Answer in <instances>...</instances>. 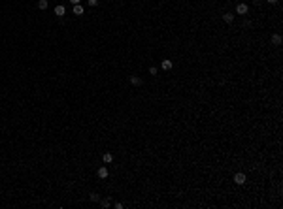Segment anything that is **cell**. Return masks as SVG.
Here are the masks:
<instances>
[{
  "mask_svg": "<svg viewBox=\"0 0 283 209\" xmlns=\"http://www.w3.org/2000/svg\"><path fill=\"white\" fill-rule=\"evenodd\" d=\"M83 11H85V9L81 8L79 4H74V15H83Z\"/></svg>",
  "mask_w": 283,
  "mask_h": 209,
  "instance_id": "9",
  "label": "cell"
},
{
  "mask_svg": "<svg viewBox=\"0 0 283 209\" xmlns=\"http://www.w3.org/2000/svg\"><path fill=\"white\" fill-rule=\"evenodd\" d=\"M234 183H236V185H243V183H245V173H236V175H234Z\"/></svg>",
  "mask_w": 283,
  "mask_h": 209,
  "instance_id": "2",
  "label": "cell"
},
{
  "mask_svg": "<svg viewBox=\"0 0 283 209\" xmlns=\"http://www.w3.org/2000/svg\"><path fill=\"white\" fill-rule=\"evenodd\" d=\"M91 202H100V196L93 192V194H91Z\"/></svg>",
  "mask_w": 283,
  "mask_h": 209,
  "instance_id": "13",
  "label": "cell"
},
{
  "mask_svg": "<svg viewBox=\"0 0 283 209\" xmlns=\"http://www.w3.org/2000/svg\"><path fill=\"white\" fill-rule=\"evenodd\" d=\"M253 2H255V4H261V2H262V0H253Z\"/></svg>",
  "mask_w": 283,
  "mask_h": 209,
  "instance_id": "18",
  "label": "cell"
},
{
  "mask_svg": "<svg viewBox=\"0 0 283 209\" xmlns=\"http://www.w3.org/2000/svg\"><path fill=\"white\" fill-rule=\"evenodd\" d=\"M223 21H225V23H232V21H234V15L232 13H225V15H223Z\"/></svg>",
  "mask_w": 283,
  "mask_h": 209,
  "instance_id": "10",
  "label": "cell"
},
{
  "mask_svg": "<svg viewBox=\"0 0 283 209\" xmlns=\"http://www.w3.org/2000/svg\"><path fill=\"white\" fill-rule=\"evenodd\" d=\"M70 2H72V4H79L81 0H70Z\"/></svg>",
  "mask_w": 283,
  "mask_h": 209,
  "instance_id": "17",
  "label": "cell"
},
{
  "mask_svg": "<svg viewBox=\"0 0 283 209\" xmlns=\"http://www.w3.org/2000/svg\"><path fill=\"white\" fill-rule=\"evenodd\" d=\"M247 11H249V8H247L245 4H238V6H236V13H238V15H245Z\"/></svg>",
  "mask_w": 283,
  "mask_h": 209,
  "instance_id": "1",
  "label": "cell"
},
{
  "mask_svg": "<svg viewBox=\"0 0 283 209\" xmlns=\"http://www.w3.org/2000/svg\"><path fill=\"white\" fill-rule=\"evenodd\" d=\"M149 73H151V75H157V73H159V68L151 66V68H149Z\"/></svg>",
  "mask_w": 283,
  "mask_h": 209,
  "instance_id": "14",
  "label": "cell"
},
{
  "mask_svg": "<svg viewBox=\"0 0 283 209\" xmlns=\"http://www.w3.org/2000/svg\"><path fill=\"white\" fill-rule=\"evenodd\" d=\"M270 40H272V43H274V45H281V36H279V34H272V38H270Z\"/></svg>",
  "mask_w": 283,
  "mask_h": 209,
  "instance_id": "6",
  "label": "cell"
},
{
  "mask_svg": "<svg viewBox=\"0 0 283 209\" xmlns=\"http://www.w3.org/2000/svg\"><path fill=\"white\" fill-rule=\"evenodd\" d=\"M102 160H104V164H110V162L113 160V155H112V153H104V155H102Z\"/></svg>",
  "mask_w": 283,
  "mask_h": 209,
  "instance_id": "8",
  "label": "cell"
},
{
  "mask_svg": "<svg viewBox=\"0 0 283 209\" xmlns=\"http://www.w3.org/2000/svg\"><path fill=\"white\" fill-rule=\"evenodd\" d=\"M89 6H98V0H89Z\"/></svg>",
  "mask_w": 283,
  "mask_h": 209,
  "instance_id": "15",
  "label": "cell"
},
{
  "mask_svg": "<svg viewBox=\"0 0 283 209\" xmlns=\"http://www.w3.org/2000/svg\"><path fill=\"white\" fill-rule=\"evenodd\" d=\"M110 204H112V202H110V198H104V200H100V205H102V207H110Z\"/></svg>",
  "mask_w": 283,
  "mask_h": 209,
  "instance_id": "12",
  "label": "cell"
},
{
  "mask_svg": "<svg viewBox=\"0 0 283 209\" xmlns=\"http://www.w3.org/2000/svg\"><path fill=\"white\" fill-rule=\"evenodd\" d=\"M64 13H66V8H64V6H55V15H57V17H63Z\"/></svg>",
  "mask_w": 283,
  "mask_h": 209,
  "instance_id": "4",
  "label": "cell"
},
{
  "mask_svg": "<svg viewBox=\"0 0 283 209\" xmlns=\"http://www.w3.org/2000/svg\"><path fill=\"white\" fill-rule=\"evenodd\" d=\"M130 83L134 87H140L142 85V77H138V75H130Z\"/></svg>",
  "mask_w": 283,
  "mask_h": 209,
  "instance_id": "7",
  "label": "cell"
},
{
  "mask_svg": "<svg viewBox=\"0 0 283 209\" xmlns=\"http://www.w3.org/2000/svg\"><path fill=\"white\" fill-rule=\"evenodd\" d=\"M161 68L162 70H172V68H174V62H172V60H162V62H161Z\"/></svg>",
  "mask_w": 283,
  "mask_h": 209,
  "instance_id": "5",
  "label": "cell"
},
{
  "mask_svg": "<svg viewBox=\"0 0 283 209\" xmlns=\"http://www.w3.org/2000/svg\"><path fill=\"white\" fill-rule=\"evenodd\" d=\"M108 175H110V172H108V168H106V166L98 168V177H100V179H106Z\"/></svg>",
  "mask_w": 283,
  "mask_h": 209,
  "instance_id": "3",
  "label": "cell"
},
{
  "mask_svg": "<svg viewBox=\"0 0 283 209\" xmlns=\"http://www.w3.org/2000/svg\"><path fill=\"white\" fill-rule=\"evenodd\" d=\"M38 8L40 9H47V0H40V2H38Z\"/></svg>",
  "mask_w": 283,
  "mask_h": 209,
  "instance_id": "11",
  "label": "cell"
},
{
  "mask_svg": "<svg viewBox=\"0 0 283 209\" xmlns=\"http://www.w3.org/2000/svg\"><path fill=\"white\" fill-rule=\"evenodd\" d=\"M266 2H268V4H272V6H274V4H278L279 0H266Z\"/></svg>",
  "mask_w": 283,
  "mask_h": 209,
  "instance_id": "16",
  "label": "cell"
}]
</instances>
